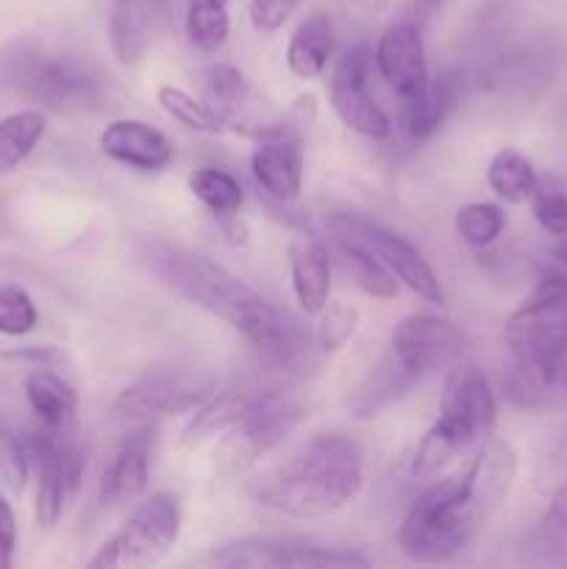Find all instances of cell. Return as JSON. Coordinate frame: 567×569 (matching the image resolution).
<instances>
[{
  "label": "cell",
  "mask_w": 567,
  "mask_h": 569,
  "mask_svg": "<svg viewBox=\"0 0 567 569\" xmlns=\"http://www.w3.org/2000/svg\"><path fill=\"white\" fill-rule=\"evenodd\" d=\"M142 259L161 287L220 317L276 367L306 370L315 365L309 333L222 264L165 239L145 244Z\"/></svg>",
  "instance_id": "cell-1"
},
{
  "label": "cell",
  "mask_w": 567,
  "mask_h": 569,
  "mask_svg": "<svg viewBox=\"0 0 567 569\" xmlns=\"http://www.w3.org/2000/svg\"><path fill=\"white\" fill-rule=\"evenodd\" d=\"M517 478V453L504 439L484 445L454 476H439L411 503L398 528V548L420 565L456 559L489 526Z\"/></svg>",
  "instance_id": "cell-2"
},
{
  "label": "cell",
  "mask_w": 567,
  "mask_h": 569,
  "mask_svg": "<svg viewBox=\"0 0 567 569\" xmlns=\"http://www.w3.org/2000/svg\"><path fill=\"white\" fill-rule=\"evenodd\" d=\"M361 487L359 445L345 433H317L256 489V500L289 520H322L345 509Z\"/></svg>",
  "instance_id": "cell-3"
},
{
  "label": "cell",
  "mask_w": 567,
  "mask_h": 569,
  "mask_svg": "<svg viewBox=\"0 0 567 569\" xmlns=\"http://www.w3.org/2000/svg\"><path fill=\"white\" fill-rule=\"evenodd\" d=\"M0 92L37 109L92 111L109 98V78L83 56L14 37L0 48Z\"/></svg>",
  "instance_id": "cell-4"
},
{
  "label": "cell",
  "mask_w": 567,
  "mask_h": 569,
  "mask_svg": "<svg viewBox=\"0 0 567 569\" xmlns=\"http://www.w3.org/2000/svg\"><path fill=\"white\" fill-rule=\"evenodd\" d=\"M506 348L545 387H556V372L567 356V276L545 270L534 292L517 306L504 326Z\"/></svg>",
  "instance_id": "cell-5"
},
{
  "label": "cell",
  "mask_w": 567,
  "mask_h": 569,
  "mask_svg": "<svg viewBox=\"0 0 567 569\" xmlns=\"http://www.w3.org/2000/svg\"><path fill=\"white\" fill-rule=\"evenodd\" d=\"M181 537V509L170 492H153L131 511L120 531L100 545L89 569H142L170 556Z\"/></svg>",
  "instance_id": "cell-6"
},
{
  "label": "cell",
  "mask_w": 567,
  "mask_h": 569,
  "mask_svg": "<svg viewBox=\"0 0 567 569\" xmlns=\"http://www.w3.org/2000/svg\"><path fill=\"white\" fill-rule=\"evenodd\" d=\"M306 417H309V406L300 395L284 392V389L253 392L242 417L226 433L222 465L231 467L233 472L248 470L261 456L276 450Z\"/></svg>",
  "instance_id": "cell-7"
},
{
  "label": "cell",
  "mask_w": 567,
  "mask_h": 569,
  "mask_svg": "<svg viewBox=\"0 0 567 569\" xmlns=\"http://www.w3.org/2000/svg\"><path fill=\"white\" fill-rule=\"evenodd\" d=\"M26 450L37 467V506L33 517L42 531H53L64 517L67 506L81 492L83 456L78 445L67 439V431L37 428L26 437Z\"/></svg>",
  "instance_id": "cell-8"
},
{
  "label": "cell",
  "mask_w": 567,
  "mask_h": 569,
  "mask_svg": "<svg viewBox=\"0 0 567 569\" xmlns=\"http://www.w3.org/2000/svg\"><path fill=\"white\" fill-rule=\"evenodd\" d=\"M215 389V376L198 367H156L117 395L115 415L133 422L183 415L198 409Z\"/></svg>",
  "instance_id": "cell-9"
},
{
  "label": "cell",
  "mask_w": 567,
  "mask_h": 569,
  "mask_svg": "<svg viewBox=\"0 0 567 569\" xmlns=\"http://www.w3.org/2000/svg\"><path fill=\"white\" fill-rule=\"evenodd\" d=\"M217 567H367L370 561L348 548H331L306 537H245L211 550Z\"/></svg>",
  "instance_id": "cell-10"
},
{
  "label": "cell",
  "mask_w": 567,
  "mask_h": 569,
  "mask_svg": "<svg viewBox=\"0 0 567 569\" xmlns=\"http://www.w3.org/2000/svg\"><path fill=\"white\" fill-rule=\"evenodd\" d=\"M470 348V339L456 322L434 315H409L395 326L392 356L409 376H434L459 365Z\"/></svg>",
  "instance_id": "cell-11"
},
{
  "label": "cell",
  "mask_w": 567,
  "mask_h": 569,
  "mask_svg": "<svg viewBox=\"0 0 567 569\" xmlns=\"http://www.w3.org/2000/svg\"><path fill=\"white\" fill-rule=\"evenodd\" d=\"M372 53L367 44H356L337 61L331 76V109L345 128L367 139H387L392 133L387 111L378 106L370 89Z\"/></svg>",
  "instance_id": "cell-12"
},
{
  "label": "cell",
  "mask_w": 567,
  "mask_h": 569,
  "mask_svg": "<svg viewBox=\"0 0 567 569\" xmlns=\"http://www.w3.org/2000/svg\"><path fill=\"white\" fill-rule=\"evenodd\" d=\"M495 392L476 365H459L445 383L439 420L434 422L448 437L470 448L495 426Z\"/></svg>",
  "instance_id": "cell-13"
},
{
  "label": "cell",
  "mask_w": 567,
  "mask_h": 569,
  "mask_svg": "<svg viewBox=\"0 0 567 569\" xmlns=\"http://www.w3.org/2000/svg\"><path fill=\"white\" fill-rule=\"evenodd\" d=\"M350 222H354L356 233L370 244L372 253L387 264V270L392 272L404 287H409L417 298L428 300V303H445L439 276L434 272V267L428 264L426 256H422L409 239L389 231V228L376 226V222L365 220V217L359 214H350Z\"/></svg>",
  "instance_id": "cell-14"
},
{
  "label": "cell",
  "mask_w": 567,
  "mask_h": 569,
  "mask_svg": "<svg viewBox=\"0 0 567 569\" xmlns=\"http://www.w3.org/2000/svg\"><path fill=\"white\" fill-rule=\"evenodd\" d=\"M372 61H376L381 78L400 100L422 92L426 83L431 81L428 78V61L426 48H422L420 28L411 26V22H395V26H389L378 37Z\"/></svg>",
  "instance_id": "cell-15"
},
{
  "label": "cell",
  "mask_w": 567,
  "mask_h": 569,
  "mask_svg": "<svg viewBox=\"0 0 567 569\" xmlns=\"http://www.w3.org/2000/svg\"><path fill=\"white\" fill-rule=\"evenodd\" d=\"M98 148L117 164H126L139 172L167 170L172 164V156H176V148L159 128L133 120V117L109 122L100 133Z\"/></svg>",
  "instance_id": "cell-16"
},
{
  "label": "cell",
  "mask_w": 567,
  "mask_h": 569,
  "mask_svg": "<svg viewBox=\"0 0 567 569\" xmlns=\"http://www.w3.org/2000/svg\"><path fill=\"white\" fill-rule=\"evenodd\" d=\"M150 456H153V431L139 428L120 442L109 467L100 478V506L120 509L145 495L150 481Z\"/></svg>",
  "instance_id": "cell-17"
},
{
  "label": "cell",
  "mask_w": 567,
  "mask_h": 569,
  "mask_svg": "<svg viewBox=\"0 0 567 569\" xmlns=\"http://www.w3.org/2000/svg\"><path fill=\"white\" fill-rule=\"evenodd\" d=\"M326 222L328 231L334 233L339 261H342L350 281H354L361 292L370 295V298L392 300L395 295H398L395 276L387 270V264L372 253L370 244L356 233L354 222H350V211H334V214H328Z\"/></svg>",
  "instance_id": "cell-18"
},
{
  "label": "cell",
  "mask_w": 567,
  "mask_h": 569,
  "mask_svg": "<svg viewBox=\"0 0 567 569\" xmlns=\"http://www.w3.org/2000/svg\"><path fill=\"white\" fill-rule=\"evenodd\" d=\"M250 170L265 194L278 203H295L304 189V150L289 133L261 139L250 156Z\"/></svg>",
  "instance_id": "cell-19"
},
{
  "label": "cell",
  "mask_w": 567,
  "mask_h": 569,
  "mask_svg": "<svg viewBox=\"0 0 567 569\" xmlns=\"http://www.w3.org/2000/svg\"><path fill=\"white\" fill-rule=\"evenodd\" d=\"M256 92L245 72L233 64H215L206 78V103L220 117L222 128H233L261 139V122L250 114Z\"/></svg>",
  "instance_id": "cell-20"
},
{
  "label": "cell",
  "mask_w": 567,
  "mask_h": 569,
  "mask_svg": "<svg viewBox=\"0 0 567 569\" xmlns=\"http://www.w3.org/2000/svg\"><path fill=\"white\" fill-rule=\"evenodd\" d=\"M292 292L304 315L320 317L331 298V253L317 239H295L289 244Z\"/></svg>",
  "instance_id": "cell-21"
},
{
  "label": "cell",
  "mask_w": 567,
  "mask_h": 569,
  "mask_svg": "<svg viewBox=\"0 0 567 569\" xmlns=\"http://www.w3.org/2000/svg\"><path fill=\"white\" fill-rule=\"evenodd\" d=\"M456 100H459V78L454 72H442L431 78L422 92L400 100V126L409 139L422 142L448 120L450 111L456 109Z\"/></svg>",
  "instance_id": "cell-22"
},
{
  "label": "cell",
  "mask_w": 567,
  "mask_h": 569,
  "mask_svg": "<svg viewBox=\"0 0 567 569\" xmlns=\"http://www.w3.org/2000/svg\"><path fill=\"white\" fill-rule=\"evenodd\" d=\"M26 398L33 415L50 431H70L78 415V395L50 367H37L26 378Z\"/></svg>",
  "instance_id": "cell-23"
},
{
  "label": "cell",
  "mask_w": 567,
  "mask_h": 569,
  "mask_svg": "<svg viewBox=\"0 0 567 569\" xmlns=\"http://www.w3.org/2000/svg\"><path fill=\"white\" fill-rule=\"evenodd\" d=\"M334 53V22L326 11H315L295 28L287 44V67L292 76L311 81L322 76Z\"/></svg>",
  "instance_id": "cell-24"
},
{
  "label": "cell",
  "mask_w": 567,
  "mask_h": 569,
  "mask_svg": "<svg viewBox=\"0 0 567 569\" xmlns=\"http://www.w3.org/2000/svg\"><path fill=\"white\" fill-rule=\"evenodd\" d=\"M248 389L231 387L222 389V392H211L203 403L198 406L195 417L189 420L187 431H183V445H200L206 439L217 437V433H228L233 428V422L242 417L245 406L250 400Z\"/></svg>",
  "instance_id": "cell-25"
},
{
  "label": "cell",
  "mask_w": 567,
  "mask_h": 569,
  "mask_svg": "<svg viewBox=\"0 0 567 569\" xmlns=\"http://www.w3.org/2000/svg\"><path fill=\"white\" fill-rule=\"evenodd\" d=\"M487 183L504 203L511 206L528 203L539 189L537 170L517 148H500L489 159Z\"/></svg>",
  "instance_id": "cell-26"
},
{
  "label": "cell",
  "mask_w": 567,
  "mask_h": 569,
  "mask_svg": "<svg viewBox=\"0 0 567 569\" xmlns=\"http://www.w3.org/2000/svg\"><path fill=\"white\" fill-rule=\"evenodd\" d=\"M44 114L39 109H22L0 120V172L14 170L26 161L44 137Z\"/></svg>",
  "instance_id": "cell-27"
},
{
  "label": "cell",
  "mask_w": 567,
  "mask_h": 569,
  "mask_svg": "<svg viewBox=\"0 0 567 569\" xmlns=\"http://www.w3.org/2000/svg\"><path fill=\"white\" fill-rule=\"evenodd\" d=\"M183 31L192 48L203 53H217L226 44L231 33V17H228V3H215V0H187V20Z\"/></svg>",
  "instance_id": "cell-28"
},
{
  "label": "cell",
  "mask_w": 567,
  "mask_h": 569,
  "mask_svg": "<svg viewBox=\"0 0 567 569\" xmlns=\"http://www.w3.org/2000/svg\"><path fill=\"white\" fill-rule=\"evenodd\" d=\"M415 383H417V378L409 376V372H406L392 356V365L378 367L376 376L367 378L365 387L359 389V395H356V400H354L356 417H376L378 411L389 409V406H392L400 395L409 392Z\"/></svg>",
  "instance_id": "cell-29"
},
{
  "label": "cell",
  "mask_w": 567,
  "mask_h": 569,
  "mask_svg": "<svg viewBox=\"0 0 567 569\" xmlns=\"http://www.w3.org/2000/svg\"><path fill=\"white\" fill-rule=\"evenodd\" d=\"M189 192L220 220V217L237 214L242 206L245 192L239 181L228 172L215 170V167H200L189 176Z\"/></svg>",
  "instance_id": "cell-30"
},
{
  "label": "cell",
  "mask_w": 567,
  "mask_h": 569,
  "mask_svg": "<svg viewBox=\"0 0 567 569\" xmlns=\"http://www.w3.org/2000/svg\"><path fill=\"white\" fill-rule=\"evenodd\" d=\"M156 100H159V106L172 117V120L181 122L189 131L209 133V137L222 131V122L220 117L215 114V109H211L206 100H198L189 92H183V89L165 83V87H159V92H156Z\"/></svg>",
  "instance_id": "cell-31"
},
{
  "label": "cell",
  "mask_w": 567,
  "mask_h": 569,
  "mask_svg": "<svg viewBox=\"0 0 567 569\" xmlns=\"http://www.w3.org/2000/svg\"><path fill=\"white\" fill-rule=\"evenodd\" d=\"M456 237L470 248H487L504 233L506 214L498 203H467L456 211L454 217Z\"/></svg>",
  "instance_id": "cell-32"
},
{
  "label": "cell",
  "mask_w": 567,
  "mask_h": 569,
  "mask_svg": "<svg viewBox=\"0 0 567 569\" xmlns=\"http://www.w3.org/2000/svg\"><path fill=\"white\" fill-rule=\"evenodd\" d=\"M39 311L31 295L14 283L0 287V333L6 337H26L37 328Z\"/></svg>",
  "instance_id": "cell-33"
},
{
  "label": "cell",
  "mask_w": 567,
  "mask_h": 569,
  "mask_svg": "<svg viewBox=\"0 0 567 569\" xmlns=\"http://www.w3.org/2000/svg\"><path fill=\"white\" fill-rule=\"evenodd\" d=\"M359 326V311L348 303H328L320 311V326H317V348L322 353H337L339 348L354 339Z\"/></svg>",
  "instance_id": "cell-34"
},
{
  "label": "cell",
  "mask_w": 567,
  "mask_h": 569,
  "mask_svg": "<svg viewBox=\"0 0 567 569\" xmlns=\"http://www.w3.org/2000/svg\"><path fill=\"white\" fill-rule=\"evenodd\" d=\"M28 470H31V459H28L26 442L0 428V478L6 481V487L20 495L26 489Z\"/></svg>",
  "instance_id": "cell-35"
},
{
  "label": "cell",
  "mask_w": 567,
  "mask_h": 569,
  "mask_svg": "<svg viewBox=\"0 0 567 569\" xmlns=\"http://www.w3.org/2000/svg\"><path fill=\"white\" fill-rule=\"evenodd\" d=\"M545 392H548V387H545L531 370L517 365V361L504 376V395L509 403L517 406V409H534V406L543 403Z\"/></svg>",
  "instance_id": "cell-36"
},
{
  "label": "cell",
  "mask_w": 567,
  "mask_h": 569,
  "mask_svg": "<svg viewBox=\"0 0 567 569\" xmlns=\"http://www.w3.org/2000/svg\"><path fill=\"white\" fill-rule=\"evenodd\" d=\"M539 537H543V548L554 559L567 561V492L554 498V506L548 509L543 528H539Z\"/></svg>",
  "instance_id": "cell-37"
},
{
  "label": "cell",
  "mask_w": 567,
  "mask_h": 569,
  "mask_svg": "<svg viewBox=\"0 0 567 569\" xmlns=\"http://www.w3.org/2000/svg\"><path fill=\"white\" fill-rule=\"evenodd\" d=\"M537 487L545 495H565L567 492V431L556 439L550 453L545 456L537 472Z\"/></svg>",
  "instance_id": "cell-38"
},
{
  "label": "cell",
  "mask_w": 567,
  "mask_h": 569,
  "mask_svg": "<svg viewBox=\"0 0 567 569\" xmlns=\"http://www.w3.org/2000/svg\"><path fill=\"white\" fill-rule=\"evenodd\" d=\"M534 217L550 237H567V194L548 189L534 194Z\"/></svg>",
  "instance_id": "cell-39"
},
{
  "label": "cell",
  "mask_w": 567,
  "mask_h": 569,
  "mask_svg": "<svg viewBox=\"0 0 567 569\" xmlns=\"http://www.w3.org/2000/svg\"><path fill=\"white\" fill-rule=\"evenodd\" d=\"M304 0H250V22L259 33H272L300 9Z\"/></svg>",
  "instance_id": "cell-40"
},
{
  "label": "cell",
  "mask_w": 567,
  "mask_h": 569,
  "mask_svg": "<svg viewBox=\"0 0 567 569\" xmlns=\"http://www.w3.org/2000/svg\"><path fill=\"white\" fill-rule=\"evenodd\" d=\"M17 550V520L11 506L0 495V569H9Z\"/></svg>",
  "instance_id": "cell-41"
},
{
  "label": "cell",
  "mask_w": 567,
  "mask_h": 569,
  "mask_svg": "<svg viewBox=\"0 0 567 569\" xmlns=\"http://www.w3.org/2000/svg\"><path fill=\"white\" fill-rule=\"evenodd\" d=\"M11 359H26L33 361L37 367H50L53 361H61V353L53 348H28V350H17V353H9Z\"/></svg>",
  "instance_id": "cell-42"
},
{
  "label": "cell",
  "mask_w": 567,
  "mask_h": 569,
  "mask_svg": "<svg viewBox=\"0 0 567 569\" xmlns=\"http://www.w3.org/2000/svg\"><path fill=\"white\" fill-rule=\"evenodd\" d=\"M137 3H142L145 9H150L153 14H161V11H165V6H167V0H137Z\"/></svg>",
  "instance_id": "cell-43"
},
{
  "label": "cell",
  "mask_w": 567,
  "mask_h": 569,
  "mask_svg": "<svg viewBox=\"0 0 567 569\" xmlns=\"http://www.w3.org/2000/svg\"><path fill=\"white\" fill-rule=\"evenodd\" d=\"M556 259H559L561 264H567V242H565V244H559V248H556Z\"/></svg>",
  "instance_id": "cell-44"
},
{
  "label": "cell",
  "mask_w": 567,
  "mask_h": 569,
  "mask_svg": "<svg viewBox=\"0 0 567 569\" xmlns=\"http://www.w3.org/2000/svg\"><path fill=\"white\" fill-rule=\"evenodd\" d=\"M215 3H231V0H215Z\"/></svg>",
  "instance_id": "cell-45"
}]
</instances>
